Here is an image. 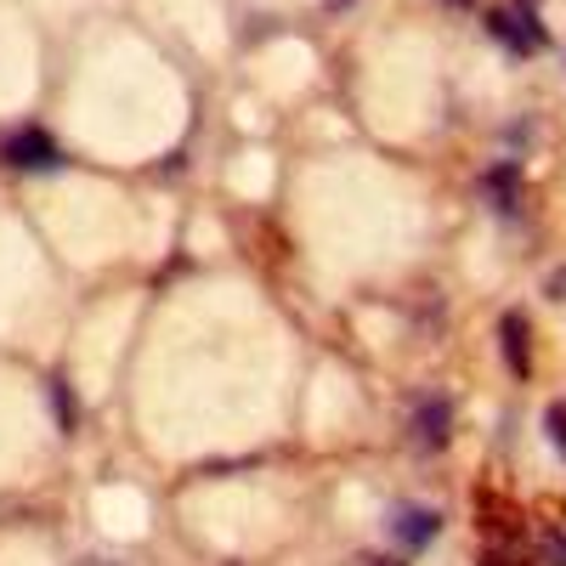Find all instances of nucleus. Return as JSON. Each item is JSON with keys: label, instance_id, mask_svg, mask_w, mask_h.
Returning a JSON list of instances; mask_svg holds the SVG:
<instances>
[{"label": "nucleus", "instance_id": "1", "mask_svg": "<svg viewBox=\"0 0 566 566\" xmlns=\"http://www.w3.org/2000/svg\"><path fill=\"white\" fill-rule=\"evenodd\" d=\"M0 159H7L12 170H57L63 165V148L45 130H12V136H0Z\"/></svg>", "mask_w": 566, "mask_h": 566}, {"label": "nucleus", "instance_id": "2", "mask_svg": "<svg viewBox=\"0 0 566 566\" xmlns=\"http://www.w3.org/2000/svg\"><path fill=\"white\" fill-rule=\"evenodd\" d=\"M499 340H504V363H510V374H533V328H527V317L522 312H504L499 317Z\"/></svg>", "mask_w": 566, "mask_h": 566}, {"label": "nucleus", "instance_id": "3", "mask_svg": "<svg viewBox=\"0 0 566 566\" xmlns=\"http://www.w3.org/2000/svg\"><path fill=\"white\" fill-rule=\"evenodd\" d=\"M448 424H453L448 397H424V402L413 408V419H408V431H413L419 448H442V442H448Z\"/></svg>", "mask_w": 566, "mask_h": 566}, {"label": "nucleus", "instance_id": "4", "mask_svg": "<svg viewBox=\"0 0 566 566\" xmlns=\"http://www.w3.org/2000/svg\"><path fill=\"white\" fill-rule=\"evenodd\" d=\"M488 23H493V34L504 45H515V52H538L544 45V29L533 23V12H493Z\"/></svg>", "mask_w": 566, "mask_h": 566}, {"label": "nucleus", "instance_id": "5", "mask_svg": "<svg viewBox=\"0 0 566 566\" xmlns=\"http://www.w3.org/2000/svg\"><path fill=\"white\" fill-rule=\"evenodd\" d=\"M391 533H397L408 549H419V544H431V538L442 533V515H437V510H424V504H402Z\"/></svg>", "mask_w": 566, "mask_h": 566}, {"label": "nucleus", "instance_id": "6", "mask_svg": "<svg viewBox=\"0 0 566 566\" xmlns=\"http://www.w3.org/2000/svg\"><path fill=\"white\" fill-rule=\"evenodd\" d=\"M476 510H482V527H488L493 538H504V544L522 538V515H515L510 504H499V493H482V499H476Z\"/></svg>", "mask_w": 566, "mask_h": 566}, {"label": "nucleus", "instance_id": "7", "mask_svg": "<svg viewBox=\"0 0 566 566\" xmlns=\"http://www.w3.org/2000/svg\"><path fill=\"white\" fill-rule=\"evenodd\" d=\"M52 408H57V424H63V437H74V431H80V413H74L69 380H52Z\"/></svg>", "mask_w": 566, "mask_h": 566}, {"label": "nucleus", "instance_id": "8", "mask_svg": "<svg viewBox=\"0 0 566 566\" xmlns=\"http://www.w3.org/2000/svg\"><path fill=\"white\" fill-rule=\"evenodd\" d=\"M544 431H549V442H555V453H566V397L544 408Z\"/></svg>", "mask_w": 566, "mask_h": 566}, {"label": "nucleus", "instance_id": "9", "mask_svg": "<svg viewBox=\"0 0 566 566\" xmlns=\"http://www.w3.org/2000/svg\"><path fill=\"white\" fill-rule=\"evenodd\" d=\"M482 566H538V560H533V555H522L515 544H499V549H488V555H482Z\"/></svg>", "mask_w": 566, "mask_h": 566}, {"label": "nucleus", "instance_id": "10", "mask_svg": "<svg viewBox=\"0 0 566 566\" xmlns=\"http://www.w3.org/2000/svg\"><path fill=\"white\" fill-rule=\"evenodd\" d=\"M544 566H566V533H544Z\"/></svg>", "mask_w": 566, "mask_h": 566}, {"label": "nucleus", "instance_id": "11", "mask_svg": "<svg viewBox=\"0 0 566 566\" xmlns=\"http://www.w3.org/2000/svg\"><path fill=\"white\" fill-rule=\"evenodd\" d=\"M549 295H555V301H566V272H560V277L549 283Z\"/></svg>", "mask_w": 566, "mask_h": 566}, {"label": "nucleus", "instance_id": "12", "mask_svg": "<svg viewBox=\"0 0 566 566\" xmlns=\"http://www.w3.org/2000/svg\"><path fill=\"white\" fill-rule=\"evenodd\" d=\"M368 566H397V560H368Z\"/></svg>", "mask_w": 566, "mask_h": 566}]
</instances>
